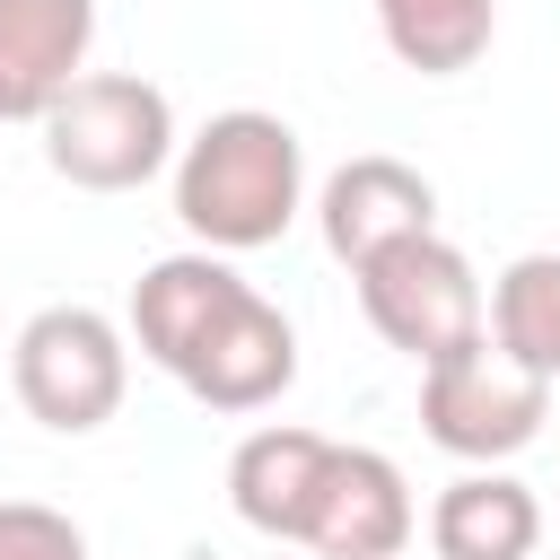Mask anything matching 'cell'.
I'll list each match as a JSON object with an SVG mask.
<instances>
[{"label": "cell", "mask_w": 560, "mask_h": 560, "mask_svg": "<svg viewBox=\"0 0 560 560\" xmlns=\"http://www.w3.org/2000/svg\"><path fill=\"white\" fill-rule=\"evenodd\" d=\"M324 455H332L324 429H298V420H262V429H245L236 455H228V508H236L254 534H271V542H306Z\"/></svg>", "instance_id": "cell-10"}, {"label": "cell", "mask_w": 560, "mask_h": 560, "mask_svg": "<svg viewBox=\"0 0 560 560\" xmlns=\"http://www.w3.org/2000/svg\"><path fill=\"white\" fill-rule=\"evenodd\" d=\"M376 35L402 70L420 79H455L490 52L499 35V0H376Z\"/></svg>", "instance_id": "cell-13"}, {"label": "cell", "mask_w": 560, "mask_h": 560, "mask_svg": "<svg viewBox=\"0 0 560 560\" xmlns=\"http://www.w3.org/2000/svg\"><path fill=\"white\" fill-rule=\"evenodd\" d=\"M175 385H184L201 411H271V402L298 385V324L245 280V289L201 324V341L175 359Z\"/></svg>", "instance_id": "cell-6"}, {"label": "cell", "mask_w": 560, "mask_h": 560, "mask_svg": "<svg viewBox=\"0 0 560 560\" xmlns=\"http://www.w3.org/2000/svg\"><path fill=\"white\" fill-rule=\"evenodd\" d=\"M350 280H359V315L376 324V341L402 350L411 368L464 350V341L490 324V289H481L472 254L446 245L438 228H429V236H402V245H385V254H368Z\"/></svg>", "instance_id": "cell-5"}, {"label": "cell", "mask_w": 560, "mask_h": 560, "mask_svg": "<svg viewBox=\"0 0 560 560\" xmlns=\"http://www.w3.org/2000/svg\"><path fill=\"white\" fill-rule=\"evenodd\" d=\"M490 341L560 385V254H516L490 280Z\"/></svg>", "instance_id": "cell-14"}, {"label": "cell", "mask_w": 560, "mask_h": 560, "mask_svg": "<svg viewBox=\"0 0 560 560\" xmlns=\"http://www.w3.org/2000/svg\"><path fill=\"white\" fill-rule=\"evenodd\" d=\"M96 44V0H0V122H44Z\"/></svg>", "instance_id": "cell-9"}, {"label": "cell", "mask_w": 560, "mask_h": 560, "mask_svg": "<svg viewBox=\"0 0 560 560\" xmlns=\"http://www.w3.org/2000/svg\"><path fill=\"white\" fill-rule=\"evenodd\" d=\"M175 219L192 245L210 254H262L289 236V219L306 210V140L262 114V105H228L210 114L184 149H175Z\"/></svg>", "instance_id": "cell-1"}, {"label": "cell", "mask_w": 560, "mask_h": 560, "mask_svg": "<svg viewBox=\"0 0 560 560\" xmlns=\"http://www.w3.org/2000/svg\"><path fill=\"white\" fill-rule=\"evenodd\" d=\"M236 289H245V271H236L228 254H210V245L158 254V262L131 280V341H140V359L175 376V359L201 341V324H210Z\"/></svg>", "instance_id": "cell-12"}, {"label": "cell", "mask_w": 560, "mask_h": 560, "mask_svg": "<svg viewBox=\"0 0 560 560\" xmlns=\"http://www.w3.org/2000/svg\"><path fill=\"white\" fill-rule=\"evenodd\" d=\"M420 534V508H411V481L394 455L376 446H341L324 455V481H315V516H306V542L315 560H402Z\"/></svg>", "instance_id": "cell-7"}, {"label": "cell", "mask_w": 560, "mask_h": 560, "mask_svg": "<svg viewBox=\"0 0 560 560\" xmlns=\"http://www.w3.org/2000/svg\"><path fill=\"white\" fill-rule=\"evenodd\" d=\"M542 411H551V376L525 368L516 350H499L490 324L464 350H446V359L420 368V429L455 464H508V455H525L542 438Z\"/></svg>", "instance_id": "cell-4"}, {"label": "cell", "mask_w": 560, "mask_h": 560, "mask_svg": "<svg viewBox=\"0 0 560 560\" xmlns=\"http://www.w3.org/2000/svg\"><path fill=\"white\" fill-rule=\"evenodd\" d=\"M429 551L438 560H534L542 551V499L508 464H464L429 499Z\"/></svg>", "instance_id": "cell-11"}, {"label": "cell", "mask_w": 560, "mask_h": 560, "mask_svg": "<svg viewBox=\"0 0 560 560\" xmlns=\"http://www.w3.org/2000/svg\"><path fill=\"white\" fill-rule=\"evenodd\" d=\"M9 385L26 402V420H44L52 438H88L122 411L131 385V324H114L105 306H35L9 341Z\"/></svg>", "instance_id": "cell-3"}, {"label": "cell", "mask_w": 560, "mask_h": 560, "mask_svg": "<svg viewBox=\"0 0 560 560\" xmlns=\"http://www.w3.org/2000/svg\"><path fill=\"white\" fill-rule=\"evenodd\" d=\"M315 228H324V254L359 271L368 254H385V245L438 228V184H429L411 158L368 149V158H350V166L324 175V192H315Z\"/></svg>", "instance_id": "cell-8"}, {"label": "cell", "mask_w": 560, "mask_h": 560, "mask_svg": "<svg viewBox=\"0 0 560 560\" xmlns=\"http://www.w3.org/2000/svg\"><path fill=\"white\" fill-rule=\"evenodd\" d=\"M35 131H44V166L79 192H140L184 149L166 88L140 70H88Z\"/></svg>", "instance_id": "cell-2"}, {"label": "cell", "mask_w": 560, "mask_h": 560, "mask_svg": "<svg viewBox=\"0 0 560 560\" xmlns=\"http://www.w3.org/2000/svg\"><path fill=\"white\" fill-rule=\"evenodd\" d=\"M0 560H88V534L44 499H0Z\"/></svg>", "instance_id": "cell-15"}]
</instances>
